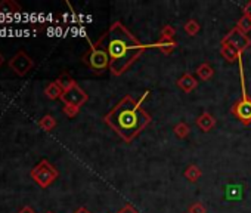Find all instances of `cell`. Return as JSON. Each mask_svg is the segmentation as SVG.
<instances>
[{
    "instance_id": "cell-1",
    "label": "cell",
    "mask_w": 251,
    "mask_h": 213,
    "mask_svg": "<svg viewBox=\"0 0 251 213\" xmlns=\"http://www.w3.org/2000/svg\"><path fill=\"white\" fill-rule=\"evenodd\" d=\"M100 39L109 55V71L112 76L124 74L148 48H155V45L142 43L120 21L114 23Z\"/></svg>"
},
{
    "instance_id": "cell-2",
    "label": "cell",
    "mask_w": 251,
    "mask_h": 213,
    "mask_svg": "<svg viewBox=\"0 0 251 213\" xmlns=\"http://www.w3.org/2000/svg\"><path fill=\"white\" fill-rule=\"evenodd\" d=\"M148 95V90L139 99H135L132 95H126L108 114H105V125L111 128L124 142L130 144L151 125L152 119L142 106Z\"/></svg>"
},
{
    "instance_id": "cell-3",
    "label": "cell",
    "mask_w": 251,
    "mask_h": 213,
    "mask_svg": "<svg viewBox=\"0 0 251 213\" xmlns=\"http://www.w3.org/2000/svg\"><path fill=\"white\" fill-rule=\"evenodd\" d=\"M238 64H239V79H241V98L230 106V114L244 126H248L251 125V96L247 93L242 56L238 59Z\"/></svg>"
},
{
    "instance_id": "cell-4",
    "label": "cell",
    "mask_w": 251,
    "mask_h": 213,
    "mask_svg": "<svg viewBox=\"0 0 251 213\" xmlns=\"http://www.w3.org/2000/svg\"><path fill=\"white\" fill-rule=\"evenodd\" d=\"M83 62L95 73H102L105 70H109V55L102 43V39L90 45V49L83 55Z\"/></svg>"
},
{
    "instance_id": "cell-5",
    "label": "cell",
    "mask_w": 251,
    "mask_h": 213,
    "mask_svg": "<svg viewBox=\"0 0 251 213\" xmlns=\"http://www.w3.org/2000/svg\"><path fill=\"white\" fill-rule=\"evenodd\" d=\"M31 178L34 179V182L39 185V186H42V188H48V186H50L55 181H56V178L59 176V172L56 170V167L52 164V163H49L48 160H42L33 170H31Z\"/></svg>"
},
{
    "instance_id": "cell-6",
    "label": "cell",
    "mask_w": 251,
    "mask_h": 213,
    "mask_svg": "<svg viewBox=\"0 0 251 213\" xmlns=\"http://www.w3.org/2000/svg\"><path fill=\"white\" fill-rule=\"evenodd\" d=\"M9 67L17 76L24 77L34 67V61L31 59V56H28V53L25 51L21 49L9 59Z\"/></svg>"
},
{
    "instance_id": "cell-7",
    "label": "cell",
    "mask_w": 251,
    "mask_h": 213,
    "mask_svg": "<svg viewBox=\"0 0 251 213\" xmlns=\"http://www.w3.org/2000/svg\"><path fill=\"white\" fill-rule=\"evenodd\" d=\"M222 43H229V45L235 46L241 53H244L251 46V39H250V36H247L245 33H242L241 30H238L236 27H233L222 39Z\"/></svg>"
},
{
    "instance_id": "cell-8",
    "label": "cell",
    "mask_w": 251,
    "mask_h": 213,
    "mask_svg": "<svg viewBox=\"0 0 251 213\" xmlns=\"http://www.w3.org/2000/svg\"><path fill=\"white\" fill-rule=\"evenodd\" d=\"M87 99H89V95L78 84L65 90L61 96V101L64 102V105H75V106H81L83 104L87 102Z\"/></svg>"
},
{
    "instance_id": "cell-9",
    "label": "cell",
    "mask_w": 251,
    "mask_h": 213,
    "mask_svg": "<svg viewBox=\"0 0 251 213\" xmlns=\"http://www.w3.org/2000/svg\"><path fill=\"white\" fill-rule=\"evenodd\" d=\"M177 86L179 89H182L185 93H191L192 90H195L198 87V80L194 74L191 73H185L182 74V77L177 80Z\"/></svg>"
},
{
    "instance_id": "cell-10",
    "label": "cell",
    "mask_w": 251,
    "mask_h": 213,
    "mask_svg": "<svg viewBox=\"0 0 251 213\" xmlns=\"http://www.w3.org/2000/svg\"><path fill=\"white\" fill-rule=\"evenodd\" d=\"M220 55L227 62H235L242 56V53L235 46H232L229 43H220Z\"/></svg>"
},
{
    "instance_id": "cell-11",
    "label": "cell",
    "mask_w": 251,
    "mask_h": 213,
    "mask_svg": "<svg viewBox=\"0 0 251 213\" xmlns=\"http://www.w3.org/2000/svg\"><path fill=\"white\" fill-rule=\"evenodd\" d=\"M197 126H198L202 132H210V131H213L214 126H216V119H214L208 111H205V113H202V114L197 119Z\"/></svg>"
},
{
    "instance_id": "cell-12",
    "label": "cell",
    "mask_w": 251,
    "mask_h": 213,
    "mask_svg": "<svg viewBox=\"0 0 251 213\" xmlns=\"http://www.w3.org/2000/svg\"><path fill=\"white\" fill-rule=\"evenodd\" d=\"M23 8L15 0H0V15H12L21 12Z\"/></svg>"
},
{
    "instance_id": "cell-13",
    "label": "cell",
    "mask_w": 251,
    "mask_h": 213,
    "mask_svg": "<svg viewBox=\"0 0 251 213\" xmlns=\"http://www.w3.org/2000/svg\"><path fill=\"white\" fill-rule=\"evenodd\" d=\"M195 74H197V77H198L200 80L208 81V80H211V77L214 76V70H213V67H211L208 62H202V64H200V65L197 67Z\"/></svg>"
},
{
    "instance_id": "cell-14",
    "label": "cell",
    "mask_w": 251,
    "mask_h": 213,
    "mask_svg": "<svg viewBox=\"0 0 251 213\" xmlns=\"http://www.w3.org/2000/svg\"><path fill=\"white\" fill-rule=\"evenodd\" d=\"M157 49H160L164 55H170L176 48H177V42L175 39H158L157 43H154Z\"/></svg>"
},
{
    "instance_id": "cell-15",
    "label": "cell",
    "mask_w": 251,
    "mask_h": 213,
    "mask_svg": "<svg viewBox=\"0 0 251 213\" xmlns=\"http://www.w3.org/2000/svg\"><path fill=\"white\" fill-rule=\"evenodd\" d=\"M62 93H64V90L59 87V84H58L56 81H50V83L45 87V95H46L49 99H52V101L61 99Z\"/></svg>"
},
{
    "instance_id": "cell-16",
    "label": "cell",
    "mask_w": 251,
    "mask_h": 213,
    "mask_svg": "<svg viewBox=\"0 0 251 213\" xmlns=\"http://www.w3.org/2000/svg\"><path fill=\"white\" fill-rule=\"evenodd\" d=\"M58 84H59V87L65 92V90H68V89H71L73 86H75L77 84V81L67 73V71H64V73H61L59 74V77L55 80Z\"/></svg>"
},
{
    "instance_id": "cell-17",
    "label": "cell",
    "mask_w": 251,
    "mask_h": 213,
    "mask_svg": "<svg viewBox=\"0 0 251 213\" xmlns=\"http://www.w3.org/2000/svg\"><path fill=\"white\" fill-rule=\"evenodd\" d=\"M185 178L189 181V182H198L200 181V178H201V175H202V172H201V169L197 166V164H189L186 169H185Z\"/></svg>"
},
{
    "instance_id": "cell-18",
    "label": "cell",
    "mask_w": 251,
    "mask_h": 213,
    "mask_svg": "<svg viewBox=\"0 0 251 213\" xmlns=\"http://www.w3.org/2000/svg\"><path fill=\"white\" fill-rule=\"evenodd\" d=\"M39 126H40L43 131L50 132V131H53V129L56 128V119H55L53 116H50V114H46V116H43V117L39 120Z\"/></svg>"
},
{
    "instance_id": "cell-19",
    "label": "cell",
    "mask_w": 251,
    "mask_h": 213,
    "mask_svg": "<svg viewBox=\"0 0 251 213\" xmlns=\"http://www.w3.org/2000/svg\"><path fill=\"white\" fill-rule=\"evenodd\" d=\"M183 30H185V33H186L188 36L194 37V36H197V34L200 33L201 26H200V23H198L197 20H189V21H186V24L183 26Z\"/></svg>"
},
{
    "instance_id": "cell-20",
    "label": "cell",
    "mask_w": 251,
    "mask_h": 213,
    "mask_svg": "<svg viewBox=\"0 0 251 213\" xmlns=\"http://www.w3.org/2000/svg\"><path fill=\"white\" fill-rule=\"evenodd\" d=\"M173 132H175V135H176L179 139H185V138H188V136H189V133H191V128H189L185 122H180V123H177V125L175 126Z\"/></svg>"
},
{
    "instance_id": "cell-21",
    "label": "cell",
    "mask_w": 251,
    "mask_h": 213,
    "mask_svg": "<svg viewBox=\"0 0 251 213\" xmlns=\"http://www.w3.org/2000/svg\"><path fill=\"white\" fill-rule=\"evenodd\" d=\"M236 28H238V30H241L242 33L248 34V33L251 31V18H248V17L242 15V17L238 20V23H236Z\"/></svg>"
},
{
    "instance_id": "cell-22",
    "label": "cell",
    "mask_w": 251,
    "mask_h": 213,
    "mask_svg": "<svg viewBox=\"0 0 251 213\" xmlns=\"http://www.w3.org/2000/svg\"><path fill=\"white\" fill-rule=\"evenodd\" d=\"M175 36H176L175 27H172V26H164V27L161 28V31H160V37H158V39H175Z\"/></svg>"
},
{
    "instance_id": "cell-23",
    "label": "cell",
    "mask_w": 251,
    "mask_h": 213,
    "mask_svg": "<svg viewBox=\"0 0 251 213\" xmlns=\"http://www.w3.org/2000/svg\"><path fill=\"white\" fill-rule=\"evenodd\" d=\"M62 113H64L67 117L73 119V117H75V116L80 113V106H75V105H64Z\"/></svg>"
},
{
    "instance_id": "cell-24",
    "label": "cell",
    "mask_w": 251,
    "mask_h": 213,
    "mask_svg": "<svg viewBox=\"0 0 251 213\" xmlns=\"http://www.w3.org/2000/svg\"><path fill=\"white\" fill-rule=\"evenodd\" d=\"M188 212H189V213H207V209H205V206H204L202 203L195 201L194 204L189 206Z\"/></svg>"
},
{
    "instance_id": "cell-25",
    "label": "cell",
    "mask_w": 251,
    "mask_h": 213,
    "mask_svg": "<svg viewBox=\"0 0 251 213\" xmlns=\"http://www.w3.org/2000/svg\"><path fill=\"white\" fill-rule=\"evenodd\" d=\"M117 213H139V212H138L132 204H126V206H124V207H121Z\"/></svg>"
},
{
    "instance_id": "cell-26",
    "label": "cell",
    "mask_w": 251,
    "mask_h": 213,
    "mask_svg": "<svg viewBox=\"0 0 251 213\" xmlns=\"http://www.w3.org/2000/svg\"><path fill=\"white\" fill-rule=\"evenodd\" d=\"M242 15L251 18V0H250V2H247V3L242 6Z\"/></svg>"
},
{
    "instance_id": "cell-27",
    "label": "cell",
    "mask_w": 251,
    "mask_h": 213,
    "mask_svg": "<svg viewBox=\"0 0 251 213\" xmlns=\"http://www.w3.org/2000/svg\"><path fill=\"white\" fill-rule=\"evenodd\" d=\"M18 213H36V210L33 207H30V206H24Z\"/></svg>"
},
{
    "instance_id": "cell-28",
    "label": "cell",
    "mask_w": 251,
    "mask_h": 213,
    "mask_svg": "<svg viewBox=\"0 0 251 213\" xmlns=\"http://www.w3.org/2000/svg\"><path fill=\"white\" fill-rule=\"evenodd\" d=\"M74 213H90V212H89V210H87L86 207H80V209H77V210H75Z\"/></svg>"
},
{
    "instance_id": "cell-29",
    "label": "cell",
    "mask_w": 251,
    "mask_h": 213,
    "mask_svg": "<svg viewBox=\"0 0 251 213\" xmlns=\"http://www.w3.org/2000/svg\"><path fill=\"white\" fill-rule=\"evenodd\" d=\"M5 64V56H3V53L0 52V67H2Z\"/></svg>"
},
{
    "instance_id": "cell-30",
    "label": "cell",
    "mask_w": 251,
    "mask_h": 213,
    "mask_svg": "<svg viewBox=\"0 0 251 213\" xmlns=\"http://www.w3.org/2000/svg\"><path fill=\"white\" fill-rule=\"evenodd\" d=\"M46 213H52V212H46Z\"/></svg>"
}]
</instances>
